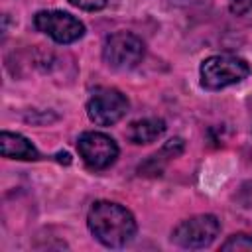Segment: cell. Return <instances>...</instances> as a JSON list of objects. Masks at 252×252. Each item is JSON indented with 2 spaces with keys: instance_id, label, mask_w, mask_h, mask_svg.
I'll list each match as a JSON object with an SVG mask.
<instances>
[{
  "instance_id": "7a4b0ae2",
  "label": "cell",
  "mask_w": 252,
  "mask_h": 252,
  "mask_svg": "<svg viewBox=\"0 0 252 252\" xmlns=\"http://www.w3.org/2000/svg\"><path fill=\"white\" fill-rule=\"evenodd\" d=\"M250 73L244 59L236 55H213L201 63V85L209 91H219L240 83Z\"/></svg>"
},
{
  "instance_id": "8992f818",
  "label": "cell",
  "mask_w": 252,
  "mask_h": 252,
  "mask_svg": "<svg viewBox=\"0 0 252 252\" xmlns=\"http://www.w3.org/2000/svg\"><path fill=\"white\" fill-rule=\"evenodd\" d=\"M33 24L39 32L47 33L57 43H73L83 37L85 26L75 16L61 12V10H43L37 12Z\"/></svg>"
},
{
  "instance_id": "8fae6325",
  "label": "cell",
  "mask_w": 252,
  "mask_h": 252,
  "mask_svg": "<svg viewBox=\"0 0 252 252\" xmlns=\"http://www.w3.org/2000/svg\"><path fill=\"white\" fill-rule=\"evenodd\" d=\"M222 250L234 252H252V236L250 234H232L228 240L222 242Z\"/></svg>"
},
{
  "instance_id": "5b68a950",
  "label": "cell",
  "mask_w": 252,
  "mask_h": 252,
  "mask_svg": "<svg viewBox=\"0 0 252 252\" xmlns=\"http://www.w3.org/2000/svg\"><path fill=\"white\" fill-rule=\"evenodd\" d=\"M219 219L213 215H197L177 224L171 240L181 248H205L219 234Z\"/></svg>"
},
{
  "instance_id": "3957f363",
  "label": "cell",
  "mask_w": 252,
  "mask_h": 252,
  "mask_svg": "<svg viewBox=\"0 0 252 252\" xmlns=\"http://www.w3.org/2000/svg\"><path fill=\"white\" fill-rule=\"evenodd\" d=\"M102 57L114 69H132L144 57V43L130 32H116L106 37Z\"/></svg>"
},
{
  "instance_id": "4fadbf2b",
  "label": "cell",
  "mask_w": 252,
  "mask_h": 252,
  "mask_svg": "<svg viewBox=\"0 0 252 252\" xmlns=\"http://www.w3.org/2000/svg\"><path fill=\"white\" fill-rule=\"evenodd\" d=\"M228 8H230L232 14L242 16L248 10H252V0H228Z\"/></svg>"
},
{
  "instance_id": "277c9868",
  "label": "cell",
  "mask_w": 252,
  "mask_h": 252,
  "mask_svg": "<svg viewBox=\"0 0 252 252\" xmlns=\"http://www.w3.org/2000/svg\"><path fill=\"white\" fill-rule=\"evenodd\" d=\"M126 110H128V98L120 91L110 87L96 89L87 102V114L98 126L116 124L126 114Z\"/></svg>"
},
{
  "instance_id": "9c48e42d",
  "label": "cell",
  "mask_w": 252,
  "mask_h": 252,
  "mask_svg": "<svg viewBox=\"0 0 252 252\" xmlns=\"http://www.w3.org/2000/svg\"><path fill=\"white\" fill-rule=\"evenodd\" d=\"M183 152V140L181 138H171L169 142L163 144V148L159 152H156L154 156H150L140 167V175H161L165 163L173 158H177Z\"/></svg>"
},
{
  "instance_id": "ba28073f",
  "label": "cell",
  "mask_w": 252,
  "mask_h": 252,
  "mask_svg": "<svg viewBox=\"0 0 252 252\" xmlns=\"http://www.w3.org/2000/svg\"><path fill=\"white\" fill-rule=\"evenodd\" d=\"M0 150H2V156L10 159H37L39 158L35 146L28 138H24L22 134L6 132V130L0 134Z\"/></svg>"
},
{
  "instance_id": "52a82bcc",
  "label": "cell",
  "mask_w": 252,
  "mask_h": 252,
  "mask_svg": "<svg viewBox=\"0 0 252 252\" xmlns=\"http://www.w3.org/2000/svg\"><path fill=\"white\" fill-rule=\"evenodd\" d=\"M79 156L91 169H106L118 158L116 142L102 132H85L77 142Z\"/></svg>"
},
{
  "instance_id": "30bf717a",
  "label": "cell",
  "mask_w": 252,
  "mask_h": 252,
  "mask_svg": "<svg viewBox=\"0 0 252 252\" xmlns=\"http://www.w3.org/2000/svg\"><path fill=\"white\" fill-rule=\"evenodd\" d=\"M163 132H165V122L161 118H142V120H134L128 126L126 136L132 144H150L156 142Z\"/></svg>"
},
{
  "instance_id": "6da1fadb",
  "label": "cell",
  "mask_w": 252,
  "mask_h": 252,
  "mask_svg": "<svg viewBox=\"0 0 252 252\" xmlns=\"http://www.w3.org/2000/svg\"><path fill=\"white\" fill-rule=\"evenodd\" d=\"M87 222L94 238L108 248H122L136 234V220L132 213L110 201H96L89 211Z\"/></svg>"
},
{
  "instance_id": "7c38bea8",
  "label": "cell",
  "mask_w": 252,
  "mask_h": 252,
  "mask_svg": "<svg viewBox=\"0 0 252 252\" xmlns=\"http://www.w3.org/2000/svg\"><path fill=\"white\" fill-rule=\"evenodd\" d=\"M108 0H69V4H73L75 8H81V10H87V12H94V10H100L106 6Z\"/></svg>"
}]
</instances>
